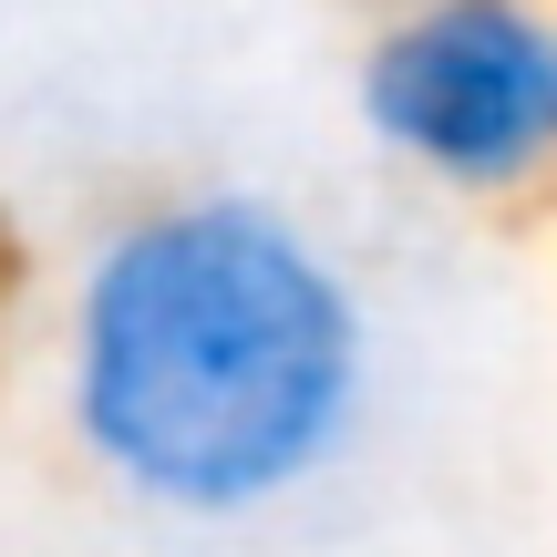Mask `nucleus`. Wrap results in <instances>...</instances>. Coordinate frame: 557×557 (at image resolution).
Wrapping results in <instances>:
<instances>
[{
    "instance_id": "f257e3e1",
    "label": "nucleus",
    "mask_w": 557,
    "mask_h": 557,
    "mask_svg": "<svg viewBox=\"0 0 557 557\" xmlns=\"http://www.w3.org/2000/svg\"><path fill=\"white\" fill-rule=\"evenodd\" d=\"M52 403L73 455L145 517H278L361 444L372 299L299 207L259 186H176L83 238Z\"/></svg>"
},
{
    "instance_id": "f03ea898",
    "label": "nucleus",
    "mask_w": 557,
    "mask_h": 557,
    "mask_svg": "<svg viewBox=\"0 0 557 557\" xmlns=\"http://www.w3.org/2000/svg\"><path fill=\"white\" fill-rule=\"evenodd\" d=\"M351 114L434 197L557 186V0H393L351 62Z\"/></svg>"
}]
</instances>
